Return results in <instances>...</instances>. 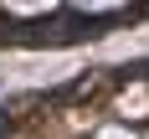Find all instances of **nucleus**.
<instances>
[{
    "instance_id": "obj_1",
    "label": "nucleus",
    "mask_w": 149,
    "mask_h": 139,
    "mask_svg": "<svg viewBox=\"0 0 149 139\" xmlns=\"http://www.w3.org/2000/svg\"><path fill=\"white\" fill-rule=\"evenodd\" d=\"M149 0H0V52H62L144 21Z\"/></svg>"
}]
</instances>
